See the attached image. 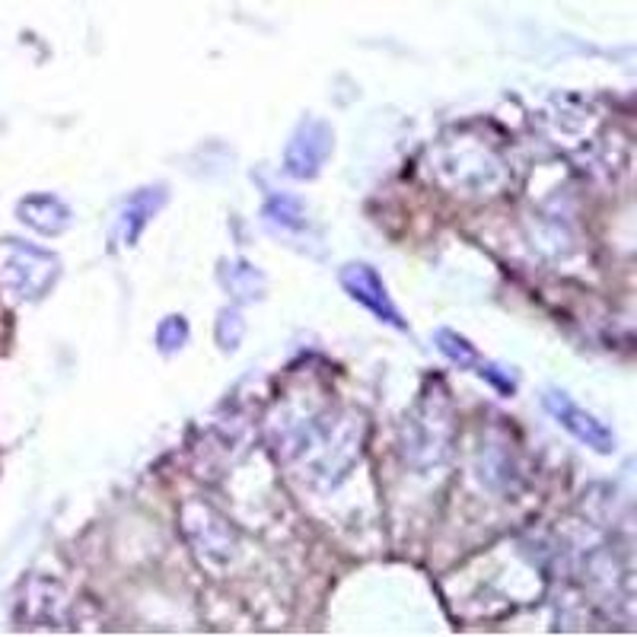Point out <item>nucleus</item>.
I'll return each mask as SVG.
<instances>
[{
	"label": "nucleus",
	"mask_w": 637,
	"mask_h": 637,
	"mask_svg": "<svg viewBox=\"0 0 637 637\" xmlns=\"http://www.w3.org/2000/svg\"><path fill=\"white\" fill-rule=\"evenodd\" d=\"M453 421L447 398H427L418 405V415L405 427V453L415 465H437L450 455Z\"/></svg>",
	"instance_id": "1"
},
{
	"label": "nucleus",
	"mask_w": 637,
	"mask_h": 637,
	"mask_svg": "<svg viewBox=\"0 0 637 637\" xmlns=\"http://www.w3.org/2000/svg\"><path fill=\"white\" fill-rule=\"evenodd\" d=\"M338 281H341V287L348 290V297L358 300L364 309H370L380 322H386V326H393V329H402V332L408 329V322L402 319L398 306L393 304L383 277H380V272H376L373 265H366V262H348V265L341 268V274H338Z\"/></svg>",
	"instance_id": "2"
},
{
	"label": "nucleus",
	"mask_w": 637,
	"mask_h": 637,
	"mask_svg": "<svg viewBox=\"0 0 637 637\" xmlns=\"http://www.w3.org/2000/svg\"><path fill=\"white\" fill-rule=\"evenodd\" d=\"M546 411L558 421V425L564 427L568 433H574L576 440L583 443V447H590V450H596L600 455L615 453V433L608 430L596 415H590L586 408H580L574 398L568 393H558V389H548L546 393Z\"/></svg>",
	"instance_id": "3"
},
{
	"label": "nucleus",
	"mask_w": 637,
	"mask_h": 637,
	"mask_svg": "<svg viewBox=\"0 0 637 637\" xmlns=\"http://www.w3.org/2000/svg\"><path fill=\"white\" fill-rule=\"evenodd\" d=\"M332 128L322 119H306L300 128L294 131L287 151H284V169L294 179H316L319 169L326 166L329 153H332Z\"/></svg>",
	"instance_id": "4"
},
{
	"label": "nucleus",
	"mask_w": 637,
	"mask_h": 637,
	"mask_svg": "<svg viewBox=\"0 0 637 637\" xmlns=\"http://www.w3.org/2000/svg\"><path fill=\"white\" fill-rule=\"evenodd\" d=\"M166 205V191L163 188H141L138 195L128 198V205L122 208V217H119V243L134 245L141 240V233L147 230V223L153 220V213L160 211Z\"/></svg>",
	"instance_id": "5"
},
{
	"label": "nucleus",
	"mask_w": 637,
	"mask_h": 637,
	"mask_svg": "<svg viewBox=\"0 0 637 637\" xmlns=\"http://www.w3.org/2000/svg\"><path fill=\"white\" fill-rule=\"evenodd\" d=\"M20 213H23V220L35 227L39 233H45V237H58L64 233L67 227H70V208L58 201V198H52V195H32L30 201H23L20 205Z\"/></svg>",
	"instance_id": "6"
},
{
	"label": "nucleus",
	"mask_w": 637,
	"mask_h": 637,
	"mask_svg": "<svg viewBox=\"0 0 637 637\" xmlns=\"http://www.w3.org/2000/svg\"><path fill=\"white\" fill-rule=\"evenodd\" d=\"M437 348H440V354L443 358H450L455 366H462V370H479V364L485 361L482 354H479V348L465 338V334L453 332V329H440L437 332Z\"/></svg>",
	"instance_id": "7"
},
{
	"label": "nucleus",
	"mask_w": 637,
	"mask_h": 637,
	"mask_svg": "<svg viewBox=\"0 0 637 637\" xmlns=\"http://www.w3.org/2000/svg\"><path fill=\"white\" fill-rule=\"evenodd\" d=\"M223 277H227L230 290H233L240 300H255V297H262V290H265V277L255 272L249 262H233L230 272L223 274Z\"/></svg>",
	"instance_id": "8"
},
{
	"label": "nucleus",
	"mask_w": 637,
	"mask_h": 637,
	"mask_svg": "<svg viewBox=\"0 0 637 637\" xmlns=\"http://www.w3.org/2000/svg\"><path fill=\"white\" fill-rule=\"evenodd\" d=\"M185 341H188V322H185L183 316H166V319L160 322V329H156L160 351H163V354H173V351L185 348Z\"/></svg>",
	"instance_id": "9"
},
{
	"label": "nucleus",
	"mask_w": 637,
	"mask_h": 637,
	"mask_svg": "<svg viewBox=\"0 0 637 637\" xmlns=\"http://www.w3.org/2000/svg\"><path fill=\"white\" fill-rule=\"evenodd\" d=\"M243 319H240V312H233V309H223L220 312V322H217V341H220V348L223 351H237L240 348V341H243Z\"/></svg>",
	"instance_id": "10"
},
{
	"label": "nucleus",
	"mask_w": 637,
	"mask_h": 637,
	"mask_svg": "<svg viewBox=\"0 0 637 637\" xmlns=\"http://www.w3.org/2000/svg\"><path fill=\"white\" fill-rule=\"evenodd\" d=\"M265 217L272 220V223H281V227H300V201H294V198H281V201H272L268 205V211Z\"/></svg>",
	"instance_id": "11"
}]
</instances>
